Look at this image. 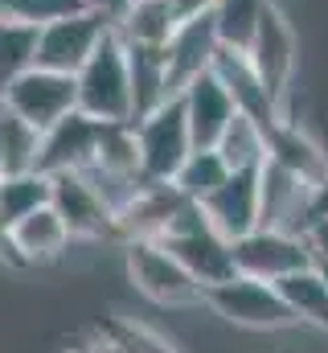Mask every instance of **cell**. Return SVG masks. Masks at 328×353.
<instances>
[{
    "label": "cell",
    "mask_w": 328,
    "mask_h": 353,
    "mask_svg": "<svg viewBox=\"0 0 328 353\" xmlns=\"http://www.w3.org/2000/svg\"><path fill=\"white\" fill-rule=\"evenodd\" d=\"M234 263L238 275H254L267 283H279L291 271L312 267V247L296 230H275V226H254L250 234L234 239Z\"/></svg>",
    "instance_id": "7"
},
{
    "label": "cell",
    "mask_w": 328,
    "mask_h": 353,
    "mask_svg": "<svg viewBox=\"0 0 328 353\" xmlns=\"http://www.w3.org/2000/svg\"><path fill=\"white\" fill-rule=\"evenodd\" d=\"M218 50H222V33H218L214 12L185 17L176 25V33L168 37V46H164V58H168V90L181 94L193 79L209 74Z\"/></svg>",
    "instance_id": "11"
},
{
    "label": "cell",
    "mask_w": 328,
    "mask_h": 353,
    "mask_svg": "<svg viewBox=\"0 0 328 353\" xmlns=\"http://www.w3.org/2000/svg\"><path fill=\"white\" fill-rule=\"evenodd\" d=\"M209 226L218 234H226L230 243L250 234L258 226V169L254 173H230L226 185H218L205 201H201Z\"/></svg>",
    "instance_id": "16"
},
{
    "label": "cell",
    "mask_w": 328,
    "mask_h": 353,
    "mask_svg": "<svg viewBox=\"0 0 328 353\" xmlns=\"http://www.w3.org/2000/svg\"><path fill=\"white\" fill-rule=\"evenodd\" d=\"M0 103L8 111H17L21 119H29L33 128L45 132L58 119H66L70 111H79V79L62 74V70L33 66V70H25L12 87L0 94Z\"/></svg>",
    "instance_id": "6"
},
{
    "label": "cell",
    "mask_w": 328,
    "mask_h": 353,
    "mask_svg": "<svg viewBox=\"0 0 328 353\" xmlns=\"http://www.w3.org/2000/svg\"><path fill=\"white\" fill-rule=\"evenodd\" d=\"M82 353H103V345H99V350H82Z\"/></svg>",
    "instance_id": "35"
},
{
    "label": "cell",
    "mask_w": 328,
    "mask_h": 353,
    "mask_svg": "<svg viewBox=\"0 0 328 353\" xmlns=\"http://www.w3.org/2000/svg\"><path fill=\"white\" fill-rule=\"evenodd\" d=\"M0 17H4V12H0Z\"/></svg>",
    "instance_id": "38"
},
{
    "label": "cell",
    "mask_w": 328,
    "mask_h": 353,
    "mask_svg": "<svg viewBox=\"0 0 328 353\" xmlns=\"http://www.w3.org/2000/svg\"><path fill=\"white\" fill-rule=\"evenodd\" d=\"M181 103H185V115H189V132H193V144L197 148H214L222 140V132L230 128V119L238 115L230 90L222 87V79L209 70L201 79H193L189 87L181 90Z\"/></svg>",
    "instance_id": "17"
},
{
    "label": "cell",
    "mask_w": 328,
    "mask_h": 353,
    "mask_svg": "<svg viewBox=\"0 0 328 353\" xmlns=\"http://www.w3.org/2000/svg\"><path fill=\"white\" fill-rule=\"evenodd\" d=\"M50 201H54V176L37 173V169L0 176V218H4V226L21 222L25 214L41 210Z\"/></svg>",
    "instance_id": "25"
},
{
    "label": "cell",
    "mask_w": 328,
    "mask_h": 353,
    "mask_svg": "<svg viewBox=\"0 0 328 353\" xmlns=\"http://www.w3.org/2000/svg\"><path fill=\"white\" fill-rule=\"evenodd\" d=\"M4 230H8V226H4V218H0V234H4Z\"/></svg>",
    "instance_id": "36"
},
{
    "label": "cell",
    "mask_w": 328,
    "mask_h": 353,
    "mask_svg": "<svg viewBox=\"0 0 328 353\" xmlns=\"http://www.w3.org/2000/svg\"><path fill=\"white\" fill-rule=\"evenodd\" d=\"M246 54H250L254 70L263 74V83H267V90H271V99L283 107L287 87H291V74H296L300 46H296V29H291V21H287L271 0H267V8H263V17H258V25H254V37H250V46H246Z\"/></svg>",
    "instance_id": "9"
},
{
    "label": "cell",
    "mask_w": 328,
    "mask_h": 353,
    "mask_svg": "<svg viewBox=\"0 0 328 353\" xmlns=\"http://www.w3.org/2000/svg\"><path fill=\"white\" fill-rule=\"evenodd\" d=\"M226 176H230V165L222 161V152L218 148H193L189 152V161L176 169V176H172V185L189 197V201H205L218 185H226Z\"/></svg>",
    "instance_id": "27"
},
{
    "label": "cell",
    "mask_w": 328,
    "mask_h": 353,
    "mask_svg": "<svg viewBox=\"0 0 328 353\" xmlns=\"http://www.w3.org/2000/svg\"><path fill=\"white\" fill-rule=\"evenodd\" d=\"M267 161L283 165L287 173L304 176L308 185H320V181L328 176L325 148H320L308 132H300L291 119H279V123L267 132Z\"/></svg>",
    "instance_id": "19"
},
{
    "label": "cell",
    "mask_w": 328,
    "mask_h": 353,
    "mask_svg": "<svg viewBox=\"0 0 328 353\" xmlns=\"http://www.w3.org/2000/svg\"><path fill=\"white\" fill-rule=\"evenodd\" d=\"M205 308L218 312L226 325L254 329V333H275V329L300 325L291 316L287 300L279 296V288L267 279H254V275H230V279L205 288Z\"/></svg>",
    "instance_id": "2"
},
{
    "label": "cell",
    "mask_w": 328,
    "mask_h": 353,
    "mask_svg": "<svg viewBox=\"0 0 328 353\" xmlns=\"http://www.w3.org/2000/svg\"><path fill=\"white\" fill-rule=\"evenodd\" d=\"M0 12L12 17V21H25V25H50V21H62L70 12H82L79 0H0Z\"/></svg>",
    "instance_id": "30"
},
{
    "label": "cell",
    "mask_w": 328,
    "mask_h": 353,
    "mask_svg": "<svg viewBox=\"0 0 328 353\" xmlns=\"http://www.w3.org/2000/svg\"><path fill=\"white\" fill-rule=\"evenodd\" d=\"M214 74L222 79V87L230 90V99H234V107L250 115V119H258L267 132L279 123V119H287L283 115V107L271 99V90L263 83V74L254 70V62H250V54L246 50H234V46H222L218 50V58H214Z\"/></svg>",
    "instance_id": "15"
},
{
    "label": "cell",
    "mask_w": 328,
    "mask_h": 353,
    "mask_svg": "<svg viewBox=\"0 0 328 353\" xmlns=\"http://www.w3.org/2000/svg\"><path fill=\"white\" fill-rule=\"evenodd\" d=\"M181 21L185 17H181L176 0H132L115 25V33L127 46H168V37L176 33Z\"/></svg>",
    "instance_id": "20"
},
{
    "label": "cell",
    "mask_w": 328,
    "mask_h": 353,
    "mask_svg": "<svg viewBox=\"0 0 328 353\" xmlns=\"http://www.w3.org/2000/svg\"><path fill=\"white\" fill-rule=\"evenodd\" d=\"M214 148L222 152V161L230 165V173H254V169L267 165V128L238 111Z\"/></svg>",
    "instance_id": "23"
},
{
    "label": "cell",
    "mask_w": 328,
    "mask_h": 353,
    "mask_svg": "<svg viewBox=\"0 0 328 353\" xmlns=\"http://www.w3.org/2000/svg\"><path fill=\"white\" fill-rule=\"evenodd\" d=\"M103 345L107 353H176L161 333L144 329V325H132V321H115L103 329Z\"/></svg>",
    "instance_id": "29"
},
{
    "label": "cell",
    "mask_w": 328,
    "mask_h": 353,
    "mask_svg": "<svg viewBox=\"0 0 328 353\" xmlns=\"http://www.w3.org/2000/svg\"><path fill=\"white\" fill-rule=\"evenodd\" d=\"M164 247L185 263V271L201 283V288H214L230 275H238V263H234V243L226 234H218L205 218L201 205H193L168 234L161 239Z\"/></svg>",
    "instance_id": "5"
},
{
    "label": "cell",
    "mask_w": 328,
    "mask_h": 353,
    "mask_svg": "<svg viewBox=\"0 0 328 353\" xmlns=\"http://www.w3.org/2000/svg\"><path fill=\"white\" fill-rule=\"evenodd\" d=\"M99 132H103V123L90 119L86 111H70L66 119L45 128L41 132V152H37V173L62 176L90 169L94 157H99Z\"/></svg>",
    "instance_id": "12"
},
{
    "label": "cell",
    "mask_w": 328,
    "mask_h": 353,
    "mask_svg": "<svg viewBox=\"0 0 328 353\" xmlns=\"http://www.w3.org/2000/svg\"><path fill=\"white\" fill-rule=\"evenodd\" d=\"M103 353H107V345H103Z\"/></svg>",
    "instance_id": "37"
},
{
    "label": "cell",
    "mask_w": 328,
    "mask_h": 353,
    "mask_svg": "<svg viewBox=\"0 0 328 353\" xmlns=\"http://www.w3.org/2000/svg\"><path fill=\"white\" fill-rule=\"evenodd\" d=\"M37 25L0 17V94L12 87L25 70L37 66Z\"/></svg>",
    "instance_id": "26"
},
{
    "label": "cell",
    "mask_w": 328,
    "mask_h": 353,
    "mask_svg": "<svg viewBox=\"0 0 328 353\" xmlns=\"http://www.w3.org/2000/svg\"><path fill=\"white\" fill-rule=\"evenodd\" d=\"M54 210L62 214L70 239L79 243H103V239H123L119 214L94 193V185L82 173L54 176Z\"/></svg>",
    "instance_id": "10"
},
{
    "label": "cell",
    "mask_w": 328,
    "mask_h": 353,
    "mask_svg": "<svg viewBox=\"0 0 328 353\" xmlns=\"http://www.w3.org/2000/svg\"><path fill=\"white\" fill-rule=\"evenodd\" d=\"M316 218H328V176L320 185H312V222Z\"/></svg>",
    "instance_id": "33"
},
{
    "label": "cell",
    "mask_w": 328,
    "mask_h": 353,
    "mask_svg": "<svg viewBox=\"0 0 328 353\" xmlns=\"http://www.w3.org/2000/svg\"><path fill=\"white\" fill-rule=\"evenodd\" d=\"M115 25L103 21L99 12H70L62 21L41 25L37 33V66L45 70H62V74H79L86 66V58L99 50V41L111 33Z\"/></svg>",
    "instance_id": "8"
},
{
    "label": "cell",
    "mask_w": 328,
    "mask_h": 353,
    "mask_svg": "<svg viewBox=\"0 0 328 353\" xmlns=\"http://www.w3.org/2000/svg\"><path fill=\"white\" fill-rule=\"evenodd\" d=\"M275 288H279V296L287 300V308H291V316H296L300 325L328 329V279L316 263L304 267V271L283 275Z\"/></svg>",
    "instance_id": "22"
},
{
    "label": "cell",
    "mask_w": 328,
    "mask_h": 353,
    "mask_svg": "<svg viewBox=\"0 0 328 353\" xmlns=\"http://www.w3.org/2000/svg\"><path fill=\"white\" fill-rule=\"evenodd\" d=\"M37 152H41V128H33L29 119H21L0 103V176L37 169Z\"/></svg>",
    "instance_id": "24"
},
{
    "label": "cell",
    "mask_w": 328,
    "mask_h": 353,
    "mask_svg": "<svg viewBox=\"0 0 328 353\" xmlns=\"http://www.w3.org/2000/svg\"><path fill=\"white\" fill-rule=\"evenodd\" d=\"M136 144H140V173H144V181H172L176 176V169L197 148L181 94L164 99L156 111L136 119Z\"/></svg>",
    "instance_id": "3"
},
{
    "label": "cell",
    "mask_w": 328,
    "mask_h": 353,
    "mask_svg": "<svg viewBox=\"0 0 328 353\" xmlns=\"http://www.w3.org/2000/svg\"><path fill=\"white\" fill-rule=\"evenodd\" d=\"M127 62H132V99H136V119H140L156 111L164 99H172L168 58H164V46H127Z\"/></svg>",
    "instance_id": "21"
},
{
    "label": "cell",
    "mask_w": 328,
    "mask_h": 353,
    "mask_svg": "<svg viewBox=\"0 0 328 353\" xmlns=\"http://www.w3.org/2000/svg\"><path fill=\"white\" fill-rule=\"evenodd\" d=\"M79 4L86 8V12H99L103 21H111V25H119V17L127 12V4H132V0H79Z\"/></svg>",
    "instance_id": "32"
},
{
    "label": "cell",
    "mask_w": 328,
    "mask_h": 353,
    "mask_svg": "<svg viewBox=\"0 0 328 353\" xmlns=\"http://www.w3.org/2000/svg\"><path fill=\"white\" fill-rule=\"evenodd\" d=\"M193 205H197V201H189L172 181H148V185L132 197V205L119 214L123 243H132V239H152V243H161Z\"/></svg>",
    "instance_id": "14"
},
{
    "label": "cell",
    "mask_w": 328,
    "mask_h": 353,
    "mask_svg": "<svg viewBox=\"0 0 328 353\" xmlns=\"http://www.w3.org/2000/svg\"><path fill=\"white\" fill-rule=\"evenodd\" d=\"M8 234H12V243H17L21 259H25L29 267L62 259V251L74 243V239H70V230H66V222H62V214L54 210V201H50V205H41V210H33V214H25L21 222H12V226H8Z\"/></svg>",
    "instance_id": "18"
},
{
    "label": "cell",
    "mask_w": 328,
    "mask_h": 353,
    "mask_svg": "<svg viewBox=\"0 0 328 353\" xmlns=\"http://www.w3.org/2000/svg\"><path fill=\"white\" fill-rule=\"evenodd\" d=\"M176 8H181V17H197V12H214L218 0H176Z\"/></svg>",
    "instance_id": "34"
},
{
    "label": "cell",
    "mask_w": 328,
    "mask_h": 353,
    "mask_svg": "<svg viewBox=\"0 0 328 353\" xmlns=\"http://www.w3.org/2000/svg\"><path fill=\"white\" fill-rule=\"evenodd\" d=\"M304 239H308V247H312V259H316V263H328V218L308 222Z\"/></svg>",
    "instance_id": "31"
},
{
    "label": "cell",
    "mask_w": 328,
    "mask_h": 353,
    "mask_svg": "<svg viewBox=\"0 0 328 353\" xmlns=\"http://www.w3.org/2000/svg\"><path fill=\"white\" fill-rule=\"evenodd\" d=\"M263 8H267V0H218L214 21H218L222 46L246 50V46H250V37H254V25H258Z\"/></svg>",
    "instance_id": "28"
},
{
    "label": "cell",
    "mask_w": 328,
    "mask_h": 353,
    "mask_svg": "<svg viewBox=\"0 0 328 353\" xmlns=\"http://www.w3.org/2000/svg\"><path fill=\"white\" fill-rule=\"evenodd\" d=\"M79 111H86L99 123H132L136 119V99H132V62H127V41L111 29L99 50L86 58L79 74Z\"/></svg>",
    "instance_id": "1"
},
{
    "label": "cell",
    "mask_w": 328,
    "mask_h": 353,
    "mask_svg": "<svg viewBox=\"0 0 328 353\" xmlns=\"http://www.w3.org/2000/svg\"><path fill=\"white\" fill-rule=\"evenodd\" d=\"M127 279L136 292L152 304L181 308V304H205V288L185 271V263L152 239H132L127 243Z\"/></svg>",
    "instance_id": "4"
},
{
    "label": "cell",
    "mask_w": 328,
    "mask_h": 353,
    "mask_svg": "<svg viewBox=\"0 0 328 353\" xmlns=\"http://www.w3.org/2000/svg\"><path fill=\"white\" fill-rule=\"evenodd\" d=\"M308 222H312V185L287 173L283 165L267 161L258 169V226L304 234Z\"/></svg>",
    "instance_id": "13"
}]
</instances>
